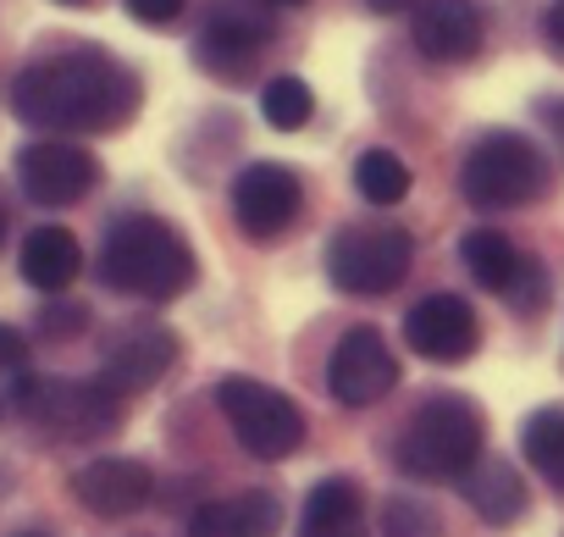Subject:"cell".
I'll list each match as a JSON object with an SVG mask.
<instances>
[{"mask_svg":"<svg viewBox=\"0 0 564 537\" xmlns=\"http://www.w3.org/2000/svg\"><path fill=\"white\" fill-rule=\"evenodd\" d=\"M399 383V361L388 350V339L377 327H349L333 355H327V394L349 410H366L377 399H388Z\"/></svg>","mask_w":564,"mask_h":537,"instance_id":"obj_8","label":"cell"},{"mask_svg":"<svg viewBox=\"0 0 564 537\" xmlns=\"http://www.w3.org/2000/svg\"><path fill=\"white\" fill-rule=\"evenodd\" d=\"M12 537H51V531H12Z\"/></svg>","mask_w":564,"mask_h":537,"instance_id":"obj_33","label":"cell"},{"mask_svg":"<svg viewBox=\"0 0 564 537\" xmlns=\"http://www.w3.org/2000/svg\"><path fill=\"white\" fill-rule=\"evenodd\" d=\"M144 84L133 67H122L100 45H78L62 56H45L18 73L12 111L18 122L40 133H111L139 117Z\"/></svg>","mask_w":564,"mask_h":537,"instance_id":"obj_1","label":"cell"},{"mask_svg":"<svg viewBox=\"0 0 564 537\" xmlns=\"http://www.w3.org/2000/svg\"><path fill=\"white\" fill-rule=\"evenodd\" d=\"M410 34L426 62L459 67L481 51V7L476 0H415Z\"/></svg>","mask_w":564,"mask_h":537,"instance_id":"obj_14","label":"cell"},{"mask_svg":"<svg viewBox=\"0 0 564 537\" xmlns=\"http://www.w3.org/2000/svg\"><path fill=\"white\" fill-rule=\"evenodd\" d=\"M514 311H542V300H547V283H542V260L536 255H525V266H520V278H514V289L503 294Z\"/></svg>","mask_w":564,"mask_h":537,"instance_id":"obj_26","label":"cell"},{"mask_svg":"<svg viewBox=\"0 0 564 537\" xmlns=\"http://www.w3.org/2000/svg\"><path fill=\"white\" fill-rule=\"evenodd\" d=\"M172 361H177V339H172L166 327H155V322H133V327H122V333L106 344L100 377L128 399V394L155 388V383L172 372Z\"/></svg>","mask_w":564,"mask_h":537,"instance_id":"obj_13","label":"cell"},{"mask_svg":"<svg viewBox=\"0 0 564 537\" xmlns=\"http://www.w3.org/2000/svg\"><path fill=\"white\" fill-rule=\"evenodd\" d=\"M481 410L465 394H432L399 438V465L421 482H448L481 460Z\"/></svg>","mask_w":564,"mask_h":537,"instance_id":"obj_3","label":"cell"},{"mask_svg":"<svg viewBox=\"0 0 564 537\" xmlns=\"http://www.w3.org/2000/svg\"><path fill=\"white\" fill-rule=\"evenodd\" d=\"M305 205V189L289 167H276V161H254L232 178V216L249 238H276V233H289L294 216Z\"/></svg>","mask_w":564,"mask_h":537,"instance_id":"obj_10","label":"cell"},{"mask_svg":"<svg viewBox=\"0 0 564 537\" xmlns=\"http://www.w3.org/2000/svg\"><path fill=\"white\" fill-rule=\"evenodd\" d=\"M78 266H84V249L67 227H34L23 238V278L40 289V294H62L73 289L78 278Z\"/></svg>","mask_w":564,"mask_h":537,"instance_id":"obj_18","label":"cell"},{"mask_svg":"<svg viewBox=\"0 0 564 537\" xmlns=\"http://www.w3.org/2000/svg\"><path fill=\"white\" fill-rule=\"evenodd\" d=\"M459 189H465V200L481 205V211H514V205H525V200H542L547 167H542L536 144H525L520 133L487 128V133L470 144V155H465Z\"/></svg>","mask_w":564,"mask_h":537,"instance_id":"obj_4","label":"cell"},{"mask_svg":"<svg viewBox=\"0 0 564 537\" xmlns=\"http://www.w3.org/2000/svg\"><path fill=\"white\" fill-rule=\"evenodd\" d=\"M371 12H404V0H366Z\"/></svg>","mask_w":564,"mask_h":537,"instance_id":"obj_31","label":"cell"},{"mask_svg":"<svg viewBox=\"0 0 564 537\" xmlns=\"http://www.w3.org/2000/svg\"><path fill=\"white\" fill-rule=\"evenodd\" d=\"M443 520L426 498H410V493H393L382 504V537H437Z\"/></svg>","mask_w":564,"mask_h":537,"instance_id":"obj_24","label":"cell"},{"mask_svg":"<svg viewBox=\"0 0 564 537\" xmlns=\"http://www.w3.org/2000/svg\"><path fill=\"white\" fill-rule=\"evenodd\" d=\"M355 189L371 200V205H399L410 194V167L393 155V150H366L355 161Z\"/></svg>","mask_w":564,"mask_h":537,"instance_id":"obj_23","label":"cell"},{"mask_svg":"<svg viewBox=\"0 0 564 537\" xmlns=\"http://www.w3.org/2000/svg\"><path fill=\"white\" fill-rule=\"evenodd\" d=\"M265 40H271V23L260 12L221 0V7H210V18H205V29L194 40V62H199V73L232 84V78H243L254 67V56H260Z\"/></svg>","mask_w":564,"mask_h":537,"instance_id":"obj_11","label":"cell"},{"mask_svg":"<svg viewBox=\"0 0 564 537\" xmlns=\"http://www.w3.org/2000/svg\"><path fill=\"white\" fill-rule=\"evenodd\" d=\"M300 537H366V498L355 476H322L305 498Z\"/></svg>","mask_w":564,"mask_h":537,"instance_id":"obj_17","label":"cell"},{"mask_svg":"<svg viewBox=\"0 0 564 537\" xmlns=\"http://www.w3.org/2000/svg\"><path fill=\"white\" fill-rule=\"evenodd\" d=\"M547 40L564 51V0H553V7H547Z\"/></svg>","mask_w":564,"mask_h":537,"instance_id":"obj_30","label":"cell"},{"mask_svg":"<svg viewBox=\"0 0 564 537\" xmlns=\"http://www.w3.org/2000/svg\"><path fill=\"white\" fill-rule=\"evenodd\" d=\"M128 12L144 23V29H172L183 18V0H128Z\"/></svg>","mask_w":564,"mask_h":537,"instance_id":"obj_27","label":"cell"},{"mask_svg":"<svg viewBox=\"0 0 564 537\" xmlns=\"http://www.w3.org/2000/svg\"><path fill=\"white\" fill-rule=\"evenodd\" d=\"M216 410L227 416L232 438L243 443V454L254 460H289L305 443V416L300 405L254 377H221L216 383Z\"/></svg>","mask_w":564,"mask_h":537,"instance_id":"obj_5","label":"cell"},{"mask_svg":"<svg viewBox=\"0 0 564 537\" xmlns=\"http://www.w3.org/2000/svg\"><path fill=\"white\" fill-rule=\"evenodd\" d=\"M23 366H29V339H23L18 327L0 322V416L18 410V388H23V377H29Z\"/></svg>","mask_w":564,"mask_h":537,"instance_id":"obj_25","label":"cell"},{"mask_svg":"<svg viewBox=\"0 0 564 537\" xmlns=\"http://www.w3.org/2000/svg\"><path fill=\"white\" fill-rule=\"evenodd\" d=\"M0 238H7V211H0Z\"/></svg>","mask_w":564,"mask_h":537,"instance_id":"obj_34","label":"cell"},{"mask_svg":"<svg viewBox=\"0 0 564 537\" xmlns=\"http://www.w3.org/2000/svg\"><path fill=\"white\" fill-rule=\"evenodd\" d=\"M276 520H282L276 493L249 487V493H232V498H210V504H199L194 520H188V537H271Z\"/></svg>","mask_w":564,"mask_h":537,"instance_id":"obj_16","label":"cell"},{"mask_svg":"<svg viewBox=\"0 0 564 537\" xmlns=\"http://www.w3.org/2000/svg\"><path fill=\"white\" fill-rule=\"evenodd\" d=\"M260 117L276 128V133H300L311 117H316V95L305 78H271L260 89Z\"/></svg>","mask_w":564,"mask_h":537,"instance_id":"obj_22","label":"cell"},{"mask_svg":"<svg viewBox=\"0 0 564 537\" xmlns=\"http://www.w3.org/2000/svg\"><path fill=\"white\" fill-rule=\"evenodd\" d=\"M18 178H23V194L34 205H78L95 183H100V161L84 150V144H67L62 133L56 139H40L18 155Z\"/></svg>","mask_w":564,"mask_h":537,"instance_id":"obj_9","label":"cell"},{"mask_svg":"<svg viewBox=\"0 0 564 537\" xmlns=\"http://www.w3.org/2000/svg\"><path fill=\"white\" fill-rule=\"evenodd\" d=\"M67 7H78V0H67Z\"/></svg>","mask_w":564,"mask_h":537,"instance_id":"obj_35","label":"cell"},{"mask_svg":"<svg viewBox=\"0 0 564 537\" xmlns=\"http://www.w3.org/2000/svg\"><path fill=\"white\" fill-rule=\"evenodd\" d=\"M476 311L459 300V294H426L410 316H404V344L437 366H459L476 355Z\"/></svg>","mask_w":564,"mask_h":537,"instance_id":"obj_12","label":"cell"},{"mask_svg":"<svg viewBox=\"0 0 564 537\" xmlns=\"http://www.w3.org/2000/svg\"><path fill=\"white\" fill-rule=\"evenodd\" d=\"M520 449H525V460H531L553 487H564V405L531 410L525 427H520Z\"/></svg>","mask_w":564,"mask_h":537,"instance_id":"obj_21","label":"cell"},{"mask_svg":"<svg viewBox=\"0 0 564 537\" xmlns=\"http://www.w3.org/2000/svg\"><path fill=\"white\" fill-rule=\"evenodd\" d=\"M100 278L117 294H133V300L161 305V300H177V294L194 289L199 260H194L188 238L172 222H161V216H122L106 233Z\"/></svg>","mask_w":564,"mask_h":537,"instance_id":"obj_2","label":"cell"},{"mask_svg":"<svg viewBox=\"0 0 564 537\" xmlns=\"http://www.w3.org/2000/svg\"><path fill=\"white\" fill-rule=\"evenodd\" d=\"M40 322H45V339H73V333H84L89 311L84 305H51Z\"/></svg>","mask_w":564,"mask_h":537,"instance_id":"obj_28","label":"cell"},{"mask_svg":"<svg viewBox=\"0 0 564 537\" xmlns=\"http://www.w3.org/2000/svg\"><path fill=\"white\" fill-rule=\"evenodd\" d=\"M73 493H78V504H84L89 515L122 520V515H139V509L150 504L155 476H150V465H139V460L100 454V460H89V465L73 476Z\"/></svg>","mask_w":564,"mask_h":537,"instance_id":"obj_15","label":"cell"},{"mask_svg":"<svg viewBox=\"0 0 564 537\" xmlns=\"http://www.w3.org/2000/svg\"><path fill=\"white\" fill-rule=\"evenodd\" d=\"M536 117H542V122H547V133L564 144V95H558V100H542V106H536Z\"/></svg>","mask_w":564,"mask_h":537,"instance_id":"obj_29","label":"cell"},{"mask_svg":"<svg viewBox=\"0 0 564 537\" xmlns=\"http://www.w3.org/2000/svg\"><path fill=\"white\" fill-rule=\"evenodd\" d=\"M415 260V244L410 233L399 227H382V222H349L333 233L327 244V278L344 289V294H393Z\"/></svg>","mask_w":564,"mask_h":537,"instance_id":"obj_6","label":"cell"},{"mask_svg":"<svg viewBox=\"0 0 564 537\" xmlns=\"http://www.w3.org/2000/svg\"><path fill=\"white\" fill-rule=\"evenodd\" d=\"M459 260H465V272H470L487 294H509L514 278H520V266H525V255H520L503 233H492V227H470V233L459 238Z\"/></svg>","mask_w":564,"mask_h":537,"instance_id":"obj_20","label":"cell"},{"mask_svg":"<svg viewBox=\"0 0 564 537\" xmlns=\"http://www.w3.org/2000/svg\"><path fill=\"white\" fill-rule=\"evenodd\" d=\"M459 482H465V498H470V509H476L481 520H492V526L520 520V509H525V482H520V471H514L509 460H476Z\"/></svg>","mask_w":564,"mask_h":537,"instance_id":"obj_19","label":"cell"},{"mask_svg":"<svg viewBox=\"0 0 564 537\" xmlns=\"http://www.w3.org/2000/svg\"><path fill=\"white\" fill-rule=\"evenodd\" d=\"M18 410L51 432V438H100L122 421V394L95 377V383H56V377H23Z\"/></svg>","mask_w":564,"mask_h":537,"instance_id":"obj_7","label":"cell"},{"mask_svg":"<svg viewBox=\"0 0 564 537\" xmlns=\"http://www.w3.org/2000/svg\"><path fill=\"white\" fill-rule=\"evenodd\" d=\"M254 7H305V0H254Z\"/></svg>","mask_w":564,"mask_h":537,"instance_id":"obj_32","label":"cell"}]
</instances>
